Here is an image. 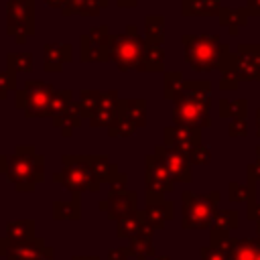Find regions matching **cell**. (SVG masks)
I'll list each match as a JSON object with an SVG mask.
<instances>
[]
</instances>
